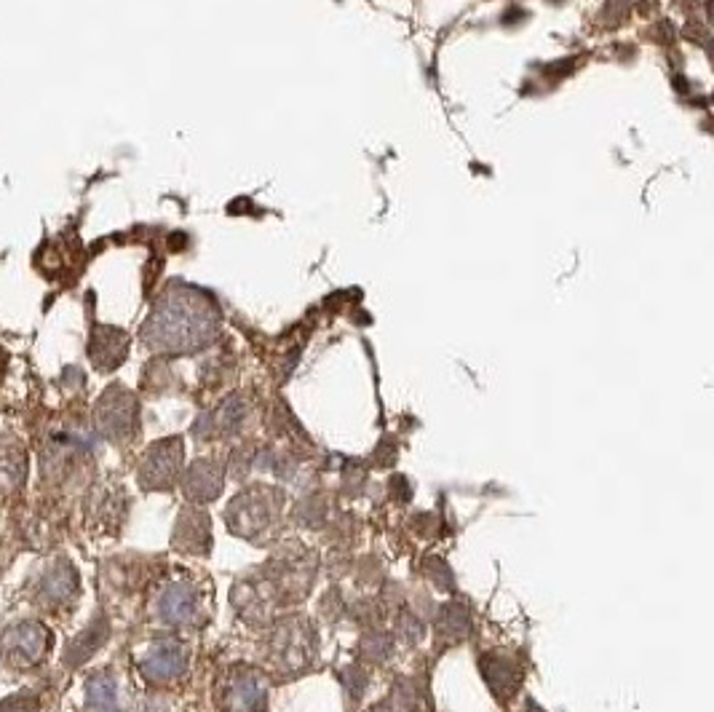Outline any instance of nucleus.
<instances>
[{
  "instance_id": "obj_1",
  "label": "nucleus",
  "mask_w": 714,
  "mask_h": 712,
  "mask_svg": "<svg viewBox=\"0 0 714 712\" xmlns=\"http://www.w3.org/2000/svg\"><path fill=\"white\" fill-rule=\"evenodd\" d=\"M49 632L41 624H17L0 638V651L14 667H33L46 656Z\"/></svg>"
},
{
  "instance_id": "obj_2",
  "label": "nucleus",
  "mask_w": 714,
  "mask_h": 712,
  "mask_svg": "<svg viewBox=\"0 0 714 712\" xmlns=\"http://www.w3.org/2000/svg\"><path fill=\"white\" fill-rule=\"evenodd\" d=\"M180 456V442H161L156 448H150L145 453V464H142V482L150 485V488H166L174 480Z\"/></svg>"
},
{
  "instance_id": "obj_3",
  "label": "nucleus",
  "mask_w": 714,
  "mask_h": 712,
  "mask_svg": "<svg viewBox=\"0 0 714 712\" xmlns=\"http://www.w3.org/2000/svg\"><path fill=\"white\" fill-rule=\"evenodd\" d=\"M145 675L153 680H172L185 670V651L177 643H161L145 656Z\"/></svg>"
},
{
  "instance_id": "obj_4",
  "label": "nucleus",
  "mask_w": 714,
  "mask_h": 712,
  "mask_svg": "<svg viewBox=\"0 0 714 712\" xmlns=\"http://www.w3.org/2000/svg\"><path fill=\"white\" fill-rule=\"evenodd\" d=\"M228 704L233 712H260L265 704V686L257 675L244 672L230 680Z\"/></svg>"
},
{
  "instance_id": "obj_5",
  "label": "nucleus",
  "mask_w": 714,
  "mask_h": 712,
  "mask_svg": "<svg viewBox=\"0 0 714 712\" xmlns=\"http://www.w3.org/2000/svg\"><path fill=\"white\" fill-rule=\"evenodd\" d=\"M196 592L188 587L166 589L161 597V616L172 624H185L196 616Z\"/></svg>"
},
{
  "instance_id": "obj_6",
  "label": "nucleus",
  "mask_w": 714,
  "mask_h": 712,
  "mask_svg": "<svg viewBox=\"0 0 714 712\" xmlns=\"http://www.w3.org/2000/svg\"><path fill=\"white\" fill-rule=\"evenodd\" d=\"M105 640H107V621L105 619L94 621L89 630L81 632V635L73 640V646H70V651H67V664H73V667L83 664L99 646H102V643H105Z\"/></svg>"
},
{
  "instance_id": "obj_7",
  "label": "nucleus",
  "mask_w": 714,
  "mask_h": 712,
  "mask_svg": "<svg viewBox=\"0 0 714 712\" xmlns=\"http://www.w3.org/2000/svg\"><path fill=\"white\" fill-rule=\"evenodd\" d=\"M86 704L89 712H118V691L110 675H97L89 680Z\"/></svg>"
},
{
  "instance_id": "obj_8",
  "label": "nucleus",
  "mask_w": 714,
  "mask_h": 712,
  "mask_svg": "<svg viewBox=\"0 0 714 712\" xmlns=\"http://www.w3.org/2000/svg\"><path fill=\"white\" fill-rule=\"evenodd\" d=\"M132 399L126 397H110L102 402V410H99V418H102V426L105 431H110L115 437V423L121 421V429L129 431V423H132Z\"/></svg>"
},
{
  "instance_id": "obj_9",
  "label": "nucleus",
  "mask_w": 714,
  "mask_h": 712,
  "mask_svg": "<svg viewBox=\"0 0 714 712\" xmlns=\"http://www.w3.org/2000/svg\"><path fill=\"white\" fill-rule=\"evenodd\" d=\"M0 712H41V702L30 694H17L0 702Z\"/></svg>"
},
{
  "instance_id": "obj_10",
  "label": "nucleus",
  "mask_w": 714,
  "mask_h": 712,
  "mask_svg": "<svg viewBox=\"0 0 714 712\" xmlns=\"http://www.w3.org/2000/svg\"><path fill=\"white\" fill-rule=\"evenodd\" d=\"M67 573H70V568H57V571L51 573L49 579H46V584H43V592H46V595H54L57 600H62V597H65L70 589H73V581L67 584V579H65Z\"/></svg>"
}]
</instances>
